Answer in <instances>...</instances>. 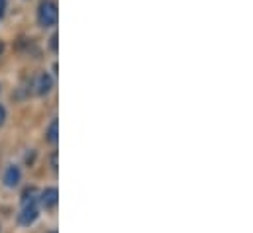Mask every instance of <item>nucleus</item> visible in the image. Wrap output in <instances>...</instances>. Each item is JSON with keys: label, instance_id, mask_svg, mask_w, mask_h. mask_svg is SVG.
<instances>
[{"label": "nucleus", "instance_id": "obj_1", "mask_svg": "<svg viewBox=\"0 0 253 233\" xmlns=\"http://www.w3.org/2000/svg\"><path fill=\"white\" fill-rule=\"evenodd\" d=\"M38 20L43 28L55 26L57 24V6L51 0H42L40 8H38Z\"/></svg>", "mask_w": 253, "mask_h": 233}, {"label": "nucleus", "instance_id": "obj_2", "mask_svg": "<svg viewBox=\"0 0 253 233\" xmlns=\"http://www.w3.org/2000/svg\"><path fill=\"white\" fill-rule=\"evenodd\" d=\"M34 88H36V94H47L51 90V77L47 73H40L36 77Z\"/></svg>", "mask_w": 253, "mask_h": 233}, {"label": "nucleus", "instance_id": "obj_3", "mask_svg": "<svg viewBox=\"0 0 253 233\" xmlns=\"http://www.w3.org/2000/svg\"><path fill=\"white\" fill-rule=\"evenodd\" d=\"M57 200H59V192H57V188H45L42 194H40V202L43 204V208H53L55 204H57Z\"/></svg>", "mask_w": 253, "mask_h": 233}, {"label": "nucleus", "instance_id": "obj_4", "mask_svg": "<svg viewBox=\"0 0 253 233\" xmlns=\"http://www.w3.org/2000/svg\"><path fill=\"white\" fill-rule=\"evenodd\" d=\"M38 208L36 206H30V208H22V214H20V218H18V222L22 224V226H32L36 220H38Z\"/></svg>", "mask_w": 253, "mask_h": 233}, {"label": "nucleus", "instance_id": "obj_5", "mask_svg": "<svg viewBox=\"0 0 253 233\" xmlns=\"http://www.w3.org/2000/svg\"><path fill=\"white\" fill-rule=\"evenodd\" d=\"M20 178H22V173H20L18 167H8L6 173H4V184L12 188V186H16L20 182Z\"/></svg>", "mask_w": 253, "mask_h": 233}, {"label": "nucleus", "instance_id": "obj_6", "mask_svg": "<svg viewBox=\"0 0 253 233\" xmlns=\"http://www.w3.org/2000/svg\"><path fill=\"white\" fill-rule=\"evenodd\" d=\"M40 200V194L36 188H28L22 196V208H30V206H36V202Z\"/></svg>", "mask_w": 253, "mask_h": 233}, {"label": "nucleus", "instance_id": "obj_7", "mask_svg": "<svg viewBox=\"0 0 253 233\" xmlns=\"http://www.w3.org/2000/svg\"><path fill=\"white\" fill-rule=\"evenodd\" d=\"M47 139H49L51 143H55V141H57V119H53V121L49 123V129H47Z\"/></svg>", "mask_w": 253, "mask_h": 233}, {"label": "nucleus", "instance_id": "obj_8", "mask_svg": "<svg viewBox=\"0 0 253 233\" xmlns=\"http://www.w3.org/2000/svg\"><path fill=\"white\" fill-rule=\"evenodd\" d=\"M4 119H6V110H4V106H0V125L4 123Z\"/></svg>", "mask_w": 253, "mask_h": 233}, {"label": "nucleus", "instance_id": "obj_9", "mask_svg": "<svg viewBox=\"0 0 253 233\" xmlns=\"http://www.w3.org/2000/svg\"><path fill=\"white\" fill-rule=\"evenodd\" d=\"M51 51H57V36L51 38Z\"/></svg>", "mask_w": 253, "mask_h": 233}, {"label": "nucleus", "instance_id": "obj_10", "mask_svg": "<svg viewBox=\"0 0 253 233\" xmlns=\"http://www.w3.org/2000/svg\"><path fill=\"white\" fill-rule=\"evenodd\" d=\"M4 10H6V0H0V18H2Z\"/></svg>", "mask_w": 253, "mask_h": 233}, {"label": "nucleus", "instance_id": "obj_11", "mask_svg": "<svg viewBox=\"0 0 253 233\" xmlns=\"http://www.w3.org/2000/svg\"><path fill=\"white\" fill-rule=\"evenodd\" d=\"M2 51H4V43L0 41V55H2Z\"/></svg>", "mask_w": 253, "mask_h": 233}]
</instances>
